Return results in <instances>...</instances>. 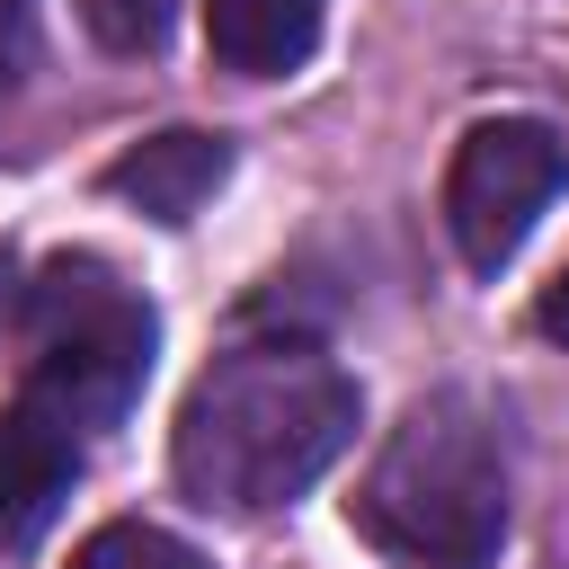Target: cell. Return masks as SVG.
Here are the masks:
<instances>
[{
    "mask_svg": "<svg viewBox=\"0 0 569 569\" xmlns=\"http://www.w3.org/2000/svg\"><path fill=\"white\" fill-rule=\"evenodd\" d=\"M560 187H569V151H560L551 124H533V116L471 124L462 151H453V178H445V231H453L462 267L498 276Z\"/></svg>",
    "mask_w": 569,
    "mask_h": 569,
    "instance_id": "obj_4",
    "label": "cell"
},
{
    "mask_svg": "<svg viewBox=\"0 0 569 569\" xmlns=\"http://www.w3.org/2000/svg\"><path fill=\"white\" fill-rule=\"evenodd\" d=\"M18 347H27L18 400L36 418H53L62 436H98L133 409V391L151 373V347H160V320L107 258L62 249L18 293Z\"/></svg>",
    "mask_w": 569,
    "mask_h": 569,
    "instance_id": "obj_3",
    "label": "cell"
},
{
    "mask_svg": "<svg viewBox=\"0 0 569 569\" xmlns=\"http://www.w3.org/2000/svg\"><path fill=\"white\" fill-rule=\"evenodd\" d=\"M71 471H80V436L36 418L27 400L0 409V551L36 542L53 525V507L71 498Z\"/></svg>",
    "mask_w": 569,
    "mask_h": 569,
    "instance_id": "obj_5",
    "label": "cell"
},
{
    "mask_svg": "<svg viewBox=\"0 0 569 569\" xmlns=\"http://www.w3.org/2000/svg\"><path fill=\"white\" fill-rule=\"evenodd\" d=\"M80 27L107 53H151L169 36V0H80Z\"/></svg>",
    "mask_w": 569,
    "mask_h": 569,
    "instance_id": "obj_9",
    "label": "cell"
},
{
    "mask_svg": "<svg viewBox=\"0 0 569 569\" xmlns=\"http://www.w3.org/2000/svg\"><path fill=\"white\" fill-rule=\"evenodd\" d=\"M71 569H213L196 542H178V533H160V525H98L80 551H71Z\"/></svg>",
    "mask_w": 569,
    "mask_h": 569,
    "instance_id": "obj_8",
    "label": "cell"
},
{
    "mask_svg": "<svg viewBox=\"0 0 569 569\" xmlns=\"http://www.w3.org/2000/svg\"><path fill=\"white\" fill-rule=\"evenodd\" d=\"M356 533L400 569H489L507 542V453L471 391H427L382 436Z\"/></svg>",
    "mask_w": 569,
    "mask_h": 569,
    "instance_id": "obj_2",
    "label": "cell"
},
{
    "mask_svg": "<svg viewBox=\"0 0 569 569\" xmlns=\"http://www.w3.org/2000/svg\"><path fill=\"white\" fill-rule=\"evenodd\" d=\"M329 0H204V53L231 80H284L311 62Z\"/></svg>",
    "mask_w": 569,
    "mask_h": 569,
    "instance_id": "obj_7",
    "label": "cell"
},
{
    "mask_svg": "<svg viewBox=\"0 0 569 569\" xmlns=\"http://www.w3.org/2000/svg\"><path fill=\"white\" fill-rule=\"evenodd\" d=\"M356 436V382L302 338H249L213 356L178 409L169 471L213 516L293 507Z\"/></svg>",
    "mask_w": 569,
    "mask_h": 569,
    "instance_id": "obj_1",
    "label": "cell"
},
{
    "mask_svg": "<svg viewBox=\"0 0 569 569\" xmlns=\"http://www.w3.org/2000/svg\"><path fill=\"white\" fill-rule=\"evenodd\" d=\"M222 178H231V142H222V133H196V124L151 133V142H133L124 160H107V196L142 204L151 222H187Z\"/></svg>",
    "mask_w": 569,
    "mask_h": 569,
    "instance_id": "obj_6",
    "label": "cell"
},
{
    "mask_svg": "<svg viewBox=\"0 0 569 569\" xmlns=\"http://www.w3.org/2000/svg\"><path fill=\"white\" fill-rule=\"evenodd\" d=\"M533 320H542V338H560V347H569V267H560V276L542 284V302H533Z\"/></svg>",
    "mask_w": 569,
    "mask_h": 569,
    "instance_id": "obj_10",
    "label": "cell"
},
{
    "mask_svg": "<svg viewBox=\"0 0 569 569\" xmlns=\"http://www.w3.org/2000/svg\"><path fill=\"white\" fill-rule=\"evenodd\" d=\"M9 302H18V267H9V249H0V320H9Z\"/></svg>",
    "mask_w": 569,
    "mask_h": 569,
    "instance_id": "obj_11",
    "label": "cell"
}]
</instances>
